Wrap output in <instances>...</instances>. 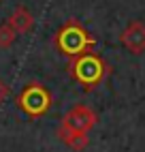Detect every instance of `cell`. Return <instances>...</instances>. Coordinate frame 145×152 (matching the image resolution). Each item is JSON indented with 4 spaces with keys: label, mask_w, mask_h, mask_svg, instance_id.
<instances>
[{
    "label": "cell",
    "mask_w": 145,
    "mask_h": 152,
    "mask_svg": "<svg viewBox=\"0 0 145 152\" xmlns=\"http://www.w3.org/2000/svg\"><path fill=\"white\" fill-rule=\"evenodd\" d=\"M96 41L88 34V30L81 26L79 22L70 19L64 26L60 28V32L56 34V45L58 49L64 56H70V58H77L81 54H86L88 49L94 45Z\"/></svg>",
    "instance_id": "obj_1"
},
{
    "label": "cell",
    "mask_w": 145,
    "mask_h": 152,
    "mask_svg": "<svg viewBox=\"0 0 145 152\" xmlns=\"http://www.w3.org/2000/svg\"><path fill=\"white\" fill-rule=\"evenodd\" d=\"M70 73L86 90H92L94 86H98L102 82V77L107 73V64L102 62L100 56L86 52L70 62Z\"/></svg>",
    "instance_id": "obj_2"
},
{
    "label": "cell",
    "mask_w": 145,
    "mask_h": 152,
    "mask_svg": "<svg viewBox=\"0 0 145 152\" xmlns=\"http://www.w3.org/2000/svg\"><path fill=\"white\" fill-rule=\"evenodd\" d=\"M19 109L30 118H41L43 114H47L51 107V94L45 86H41L38 82H32L24 88V92L17 99Z\"/></svg>",
    "instance_id": "obj_3"
},
{
    "label": "cell",
    "mask_w": 145,
    "mask_h": 152,
    "mask_svg": "<svg viewBox=\"0 0 145 152\" xmlns=\"http://www.w3.org/2000/svg\"><path fill=\"white\" fill-rule=\"evenodd\" d=\"M94 124H96V114L94 111L90 107H86V105H75L64 116V120H62V124L58 129V137L66 144L75 133H88Z\"/></svg>",
    "instance_id": "obj_4"
},
{
    "label": "cell",
    "mask_w": 145,
    "mask_h": 152,
    "mask_svg": "<svg viewBox=\"0 0 145 152\" xmlns=\"http://www.w3.org/2000/svg\"><path fill=\"white\" fill-rule=\"evenodd\" d=\"M122 43L126 45L130 52L141 54L145 49V26L139 24V22L130 24L126 30H124V34H122Z\"/></svg>",
    "instance_id": "obj_5"
},
{
    "label": "cell",
    "mask_w": 145,
    "mask_h": 152,
    "mask_svg": "<svg viewBox=\"0 0 145 152\" xmlns=\"http://www.w3.org/2000/svg\"><path fill=\"white\" fill-rule=\"evenodd\" d=\"M7 24L11 26L17 34H26V32H30V30L34 28V17H32V13H30L26 7H17L15 11L9 15Z\"/></svg>",
    "instance_id": "obj_6"
},
{
    "label": "cell",
    "mask_w": 145,
    "mask_h": 152,
    "mask_svg": "<svg viewBox=\"0 0 145 152\" xmlns=\"http://www.w3.org/2000/svg\"><path fill=\"white\" fill-rule=\"evenodd\" d=\"M17 39V32L9 26V24H2L0 26V47H11Z\"/></svg>",
    "instance_id": "obj_7"
},
{
    "label": "cell",
    "mask_w": 145,
    "mask_h": 152,
    "mask_svg": "<svg viewBox=\"0 0 145 152\" xmlns=\"http://www.w3.org/2000/svg\"><path fill=\"white\" fill-rule=\"evenodd\" d=\"M66 146L72 148V150H83L88 146V133H75V135L66 141Z\"/></svg>",
    "instance_id": "obj_8"
},
{
    "label": "cell",
    "mask_w": 145,
    "mask_h": 152,
    "mask_svg": "<svg viewBox=\"0 0 145 152\" xmlns=\"http://www.w3.org/2000/svg\"><path fill=\"white\" fill-rule=\"evenodd\" d=\"M7 94H9V86L2 82V79H0V103H2V101L7 99Z\"/></svg>",
    "instance_id": "obj_9"
}]
</instances>
